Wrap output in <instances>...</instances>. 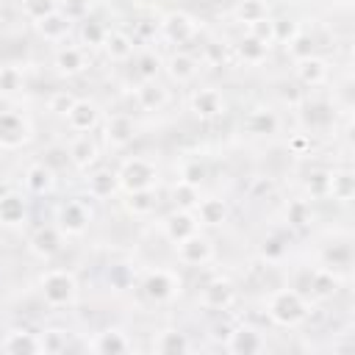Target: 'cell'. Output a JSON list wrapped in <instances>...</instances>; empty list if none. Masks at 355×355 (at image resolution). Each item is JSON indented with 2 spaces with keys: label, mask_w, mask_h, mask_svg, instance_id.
Returning <instances> with one entry per match:
<instances>
[{
  "label": "cell",
  "mask_w": 355,
  "mask_h": 355,
  "mask_svg": "<svg viewBox=\"0 0 355 355\" xmlns=\"http://www.w3.org/2000/svg\"><path fill=\"white\" fill-rule=\"evenodd\" d=\"M92 222V211L83 200H67L61 208H58V230L64 236H80Z\"/></svg>",
  "instance_id": "obj_8"
},
{
  "label": "cell",
  "mask_w": 355,
  "mask_h": 355,
  "mask_svg": "<svg viewBox=\"0 0 355 355\" xmlns=\"http://www.w3.org/2000/svg\"><path fill=\"white\" fill-rule=\"evenodd\" d=\"M158 205V194H155V186L153 189H139V191H128V202L125 208L133 214V216H147L153 214Z\"/></svg>",
  "instance_id": "obj_28"
},
{
  "label": "cell",
  "mask_w": 355,
  "mask_h": 355,
  "mask_svg": "<svg viewBox=\"0 0 355 355\" xmlns=\"http://www.w3.org/2000/svg\"><path fill=\"white\" fill-rule=\"evenodd\" d=\"M247 130L255 133V136H266V133H275L277 130V116L266 108H255L250 116H247Z\"/></svg>",
  "instance_id": "obj_31"
},
{
  "label": "cell",
  "mask_w": 355,
  "mask_h": 355,
  "mask_svg": "<svg viewBox=\"0 0 355 355\" xmlns=\"http://www.w3.org/2000/svg\"><path fill=\"white\" fill-rule=\"evenodd\" d=\"M103 50L108 53L111 61H128L133 55V39L122 31H108L105 42H103Z\"/></svg>",
  "instance_id": "obj_25"
},
{
  "label": "cell",
  "mask_w": 355,
  "mask_h": 355,
  "mask_svg": "<svg viewBox=\"0 0 355 355\" xmlns=\"http://www.w3.org/2000/svg\"><path fill=\"white\" fill-rule=\"evenodd\" d=\"M141 291L153 302H169L180 294V277H178V272L164 269V266L147 269L141 277Z\"/></svg>",
  "instance_id": "obj_4"
},
{
  "label": "cell",
  "mask_w": 355,
  "mask_h": 355,
  "mask_svg": "<svg viewBox=\"0 0 355 355\" xmlns=\"http://www.w3.org/2000/svg\"><path fill=\"white\" fill-rule=\"evenodd\" d=\"M3 349L11 352V355H31V352H44L42 347V338L36 333H28V330H11L6 338H3Z\"/></svg>",
  "instance_id": "obj_23"
},
{
  "label": "cell",
  "mask_w": 355,
  "mask_h": 355,
  "mask_svg": "<svg viewBox=\"0 0 355 355\" xmlns=\"http://www.w3.org/2000/svg\"><path fill=\"white\" fill-rule=\"evenodd\" d=\"M200 302L211 311H225L233 302V286L227 280H211L208 286H202Z\"/></svg>",
  "instance_id": "obj_21"
},
{
  "label": "cell",
  "mask_w": 355,
  "mask_h": 355,
  "mask_svg": "<svg viewBox=\"0 0 355 355\" xmlns=\"http://www.w3.org/2000/svg\"><path fill=\"white\" fill-rule=\"evenodd\" d=\"M22 89V69L8 64V67H0V94H14Z\"/></svg>",
  "instance_id": "obj_37"
},
{
  "label": "cell",
  "mask_w": 355,
  "mask_h": 355,
  "mask_svg": "<svg viewBox=\"0 0 355 355\" xmlns=\"http://www.w3.org/2000/svg\"><path fill=\"white\" fill-rule=\"evenodd\" d=\"M194 214H197V219L202 225H211L214 227V225H222L227 219V205L222 200H216V197H208V200H200L197 202Z\"/></svg>",
  "instance_id": "obj_29"
},
{
  "label": "cell",
  "mask_w": 355,
  "mask_h": 355,
  "mask_svg": "<svg viewBox=\"0 0 355 355\" xmlns=\"http://www.w3.org/2000/svg\"><path fill=\"white\" fill-rule=\"evenodd\" d=\"M105 33H108V28L103 25V22H97V19H80V42L86 44V47H103V42H105Z\"/></svg>",
  "instance_id": "obj_32"
},
{
  "label": "cell",
  "mask_w": 355,
  "mask_h": 355,
  "mask_svg": "<svg viewBox=\"0 0 355 355\" xmlns=\"http://www.w3.org/2000/svg\"><path fill=\"white\" fill-rule=\"evenodd\" d=\"M72 103H75V97H72V94H67V92H55V94L50 97L47 108H50L53 114H58V116H67V111L72 108Z\"/></svg>",
  "instance_id": "obj_43"
},
{
  "label": "cell",
  "mask_w": 355,
  "mask_h": 355,
  "mask_svg": "<svg viewBox=\"0 0 355 355\" xmlns=\"http://www.w3.org/2000/svg\"><path fill=\"white\" fill-rule=\"evenodd\" d=\"M136 97H139V105L144 111H161L169 103V92L155 80H144V86L136 92Z\"/></svg>",
  "instance_id": "obj_27"
},
{
  "label": "cell",
  "mask_w": 355,
  "mask_h": 355,
  "mask_svg": "<svg viewBox=\"0 0 355 355\" xmlns=\"http://www.w3.org/2000/svg\"><path fill=\"white\" fill-rule=\"evenodd\" d=\"M288 222L291 225H305L308 222V202H302V200L291 202L288 205Z\"/></svg>",
  "instance_id": "obj_44"
},
{
  "label": "cell",
  "mask_w": 355,
  "mask_h": 355,
  "mask_svg": "<svg viewBox=\"0 0 355 355\" xmlns=\"http://www.w3.org/2000/svg\"><path fill=\"white\" fill-rule=\"evenodd\" d=\"M266 313L275 324L280 327H297L305 316H308V305L305 300L300 297V291L294 288H280V291H272L269 294V305H266Z\"/></svg>",
  "instance_id": "obj_2"
},
{
  "label": "cell",
  "mask_w": 355,
  "mask_h": 355,
  "mask_svg": "<svg viewBox=\"0 0 355 355\" xmlns=\"http://www.w3.org/2000/svg\"><path fill=\"white\" fill-rule=\"evenodd\" d=\"M33 28H36V33L44 39V42H50V44H58V42H64L67 36H69V31H72V19L64 14V11H50L47 17H42V19H36L33 22Z\"/></svg>",
  "instance_id": "obj_12"
},
{
  "label": "cell",
  "mask_w": 355,
  "mask_h": 355,
  "mask_svg": "<svg viewBox=\"0 0 355 355\" xmlns=\"http://www.w3.org/2000/svg\"><path fill=\"white\" fill-rule=\"evenodd\" d=\"M158 69H161V58H158L155 53L147 50V53L139 55V61H136V75H139L141 80H155Z\"/></svg>",
  "instance_id": "obj_39"
},
{
  "label": "cell",
  "mask_w": 355,
  "mask_h": 355,
  "mask_svg": "<svg viewBox=\"0 0 355 355\" xmlns=\"http://www.w3.org/2000/svg\"><path fill=\"white\" fill-rule=\"evenodd\" d=\"M236 17H239V22H255V19H261V17H269V8H266V3L263 0H241L239 6H236Z\"/></svg>",
  "instance_id": "obj_36"
},
{
  "label": "cell",
  "mask_w": 355,
  "mask_h": 355,
  "mask_svg": "<svg viewBox=\"0 0 355 355\" xmlns=\"http://www.w3.org/2000/svg\"><path fill=\"white\" fill-rule=\"evenodd\" d=\"M116 178H119V189H125V191L153 189L158 180V166L144 155H133V158H125L119 164Z\"/></svg>",
  "instance_id": "obj_3"
},
{
  "label": "cell",
  "mask_w": 355,
  "mask_h": 355,
  "mask_svg": "<svg viewBox=\"0 0 355 355\" xmlns=\"http://www.w3.org/2000/svg\"><path fill=\"white\" fill-rule=\"evenodd\" d=\"M39 286L50 308H67V305H75L78 300V280L69 269H47L39 277Z\"/></svg>",
  "instance_id": "obj_1"
},
{
  "label": "cell",
  "mask_w": 355,
  "mask_h": 355,
  "mask_svg": "<svg viewBox=\"0 0 355 355\" xmlns=\"http://www.w3.org/2000/svg\"><path fill=\"white\" fill-rule=\"evenodd\" d=\"M19 8H22V14H25L31 22H36V19L47 17L50 11H55L58 3H55V0H22Z\"/></svg>",
  "instance_id": "obj_38"
},
{
  "label": "cell",
  "mask_w": 355,
  "mask_h": 355,
  "mask_svg": "<svg viewBox=\"0 0 355 355\" xmlns=\"http://www.w3.org/2000/svg\"><path fill=\"white\" fill-rule=\"evenodd\" d=\"M166 72H169L172 80H178V83H189V80L197 78V72H200V61H197L191 53L178 50V53H172V55L166 58Z\"/></svg>",
  "instance_id": "obj_19"
},
{
  "label": "cell",
  "mask_w": 355,
  "mask_h": 355,
  "mask_svg": "<svg viewBox=\"0 0 355 355\" xmlns=\"http://www.w3.org/2000/svg\"><path fill=\"white\" fill-rule=\"evenodd\" d=\"M189 105H191L194 116H200V119H216V116H222V114L227 111V100H225V94H222L219 89H214V86L197 89V92L191 94Z\"/></svg>",
  "instance_id": "obj_9"
},
{
  "label": "cell",
  "mask_w": 355,
  "mask_h": 355,
  "mask_svg": "<svg viewBox=\"0 0 355 355\" xmlns=\"http://www.w3.org/2000/svg\"><path fill=\"white\" fill-rule=\"evenodd\" d=\"M33 139V125L19 111H3L0 114V147L3 150H19Z\"/></svg>",
  "instance_id": "obj_5"
},
{
  "label": "cell",
  "mask_w": 355,
  "mask_h": 355,
  "mask_svg": "<svg viewBox=\"0 0 355 355\" xmlns=\"http://www.w3.org/2000/svg\"><path fill=\"white\" fill-rule=\"evenodd\" d=\"M100 116L103 114H100V105L94 100H75L64 119L75 133H89L100 125Z\"/></svg>",
  "instance_id": "obj_11"
},
{
  "label": "cell",
  "mask_w": 355,
  "mask_h": 355,
  "mask_svg": "<svg viewBox=\"0 0 355 355\" xmlns=\"http://www.w3.org/2000/svg\"><path fill=\"white\" fill-rule=\"evenodd\" d=\"M175 255L186 266H202V263H208L214 258V241L205 233L194 230L191 236L175 241Z\"/></svg>",
  "instance_id": "obj_7"
},
{
  "label": "cell",
  "mask_w": 355,
  "mask_h": 355,
  "mask_svg": "<svg viewBox=\"0 0 355 355\" xmlns=\"http://www.w3.org/2000/svg\"><path fill=\"white\" fill-rule=\"evenodd\" d=\"M53 186H55V172L47 164L36 161L25 169V189L31 194H47V191H53Z\"/></svg>",
  "instance_id": "obj_22"
},
{
  "label": "cell",
  "mask_w": 355,
  "mask_h": 355,
  "mask_svg": "<svg viewBox=\"0 0 355 355\" xmlns=\"http://www.w3.org/2000/svg\"><path fill=\"white\" fill-rule=\"evenodd\" d=\"M130 3H136V6H141V8H147V6H153L155 0H130Z\"/></svg>",
  "instance_id": "obj_45"
},
{
  "label": "cell",
  "mask_w": 355,
  "mask_h": 355,
  "mask_svg": "<svg viewBox=\"0 0 355 355\" xmlns=\"http://www.w3.org/2000/svg\"><path fill=\"white\" fill-rule=\"evenodd\" d=\"M67 155H69V164H72L75 169L89 172V169L100 161V147H97V141H94L89 133H78V136L69 141Z\"/></svg>",
  "instance_id": "obj_10"
},
{
  "label": "cell",
  "mask_w": 355,
  "mask_h": 355,
  "mask_svg": "<svg viewBox=\"0 0 355 355\" xmlns=\"http://www.w3.org/2000/svg\"><path fill=\"white\" fill-rule=\"evenodd\" d=\"M197 227H200V219H197V214L189 211V208H180V211H175L172 216L164 219V233H166L169 241H180V239L191 236Z\"/></svg>",
  "instance_id": "obj_18"
},
{
  "label": "cell",
  "mask_w": 355,
  "mask_h": 355,
  "mask_svg": "<svg viewBox=\"0 0 355 355\" xmlns=\"http://www.w3.org/2000/svg\"><path fill=\"white\" fill-rule=\"evenodd\" d=\"M53 64H55V72H58V75L72 78V75H80V72L89 67V58H86V50H83V47L67 44V47H61V50L55 53Z\"/></svg>",
  "instance_id": "obj_16"
},
{
  "label": "cell",
  "mask_w": 355,
  "mask_h": 355,
  "mask_svg": "<svg viewBox=\"0 0 355 355\" xmlns=\"http://www.w3.org/2000/svg\"><path fill=\"white\" fill-rule=\"evenodd\" d=\"M89 349H94V352H100V355H122V352H130V349H133V341L128 338L125 330L108 327V330L97 333V336L89 341Z\"/></svg>",
  "instance_id": "obj_13"
},
{
  "label": "cell",
  "mask_w": 355,
  "mask_h": 355,
  "mask_svg": "<svg viewBox=\"0 0 355 355\" xmlns=\"http://www.w3.org/2000/svg\"><path fill=\"white\" fill-rule=\"evenodd\" d=\"M116 189H119V178H116V172H111V169H97V172H92V175L86 178V191H89L92 200H105V197H111Z\"/></svg>",
  "instance_id": "obj_24"
},
{
  "label": "cell",
  "mask_w": 355,
  "mask_h": 355,
  "mask_svg": "<svg viewBox=\"0 0 355 355\" xmlns=\"http://www.w3.org/2000/svg\"><path fill=\"white\" fill-rule=\"evenodd\" d=\"M297 78H300L305 86H319V83L327 78V64H324L322 58H313V55L297 58Z\"/></svg>",
  "instance_id": "obj_26"
},
{
  "label": "cell",
  "mask_w": 355,
  "mask_h": 355,
  "mask_svg": "<svg viewBox=\"0 0 355 355\" xmlns=\"http://www.w3.org/2000/svg\"><path fill=\"white\" fill-rule=\"evenodd\" d=\"M158 31H161V36H164L169 44H186V42H191V39L197 36L200 22H197L194 17H189L186 11H169V14L161 17Z\"/></svg>",
  "instance_id": "obj_6"
},
{
  "label": "cell",
  "mask_w": 355,
  "mask_h": 355,
  "mask_svg": "<svg viewBox=\"0 0 355 355\" xmlns=\"http://www.w3.org/2000/svg\"><path fill=\"white\" fill-rule=\"evenodd\" d=\"M275 22V42H283V44H288L297 33H300V28H297V22H288V19H272Z\"/></svg>",
  "instance_id": "obj_42"
},
{
  "label": "cell",
  "mask_w": 355,
  "mask_h": 355,
  "mask_svg": "<svg viewBox=\"0 0 355 355\" xmlns=\"http://www.w3.org/2000/svg\"><path fill=\"white\" fill-rule=\"evenodd\" d=\"M28 219V205L22 200V194L17 191H8V194H0V225L6 227H17Z\"/></svg>",
  "instance_id": "obj_20"
},
{
  "label": "cell",
  "mask_w": 355,
  "mask_h": 355,
  "mask_svg": "<svg viewBox=\"0 0 355 355\" xmlns=\"http://www.w3.org/2000/svg\"><path fill=\"white\" fill-rule=\"evenodd\" d=\"M61 239H64V233H61L55 225H44V227H39V230L31 236V252H33L36 258L47 261V258H53V255L61 250Z\"/></svg>",
  "instance_id": "obj_17"
},
{
  "label": "cell",
  "mask_w": 355,
  "mask_h": 355,
  "mask_svg": "<svg viewBox=\"0 0 355 355\" xmlns=\"http://www.w3.org/2000/svg\"><path fill=\"white\" fill-rule=\"evenodd\" d=\"M136 283V272L128 266V263H114L108 269V286L114 291H128L130 286Z\"/></svg>",
  "instance_id": "obj_34"
},
{
  "label": "cell",
  "mask_w": 355,
  "mask_h": 355,
  "mask_svg": "<svg viewBox=\"0 0 355 355\" xmlns=\"http://www.w3.org/2000/svg\"><path fill=\"white\" fill-rule=\"evenodd\" d=\"M327 194H333L336 200L347 202L352 197V175L349 172H338L327 178Z\"/></svg>",
  "instance_id": "obj_35"
},
{
  "label": "cell",
  "mask_w": 355,
  "mask_h": 355,
  "mask_svg": "<svg viewBox=\"0 0 355 355\" xmlns=\"http://www.w3.org/2000/svg\"><path fill=\"white\" fill-rule=\"evenodd\" d=\"M153 349L161 352V355H175V352L191 349V344H189L186 333H180V330H164V333H158V338L153 341Z\"/></svg>",
  "instance_id": "obj_30"
},
{
  "label": "cell",
  "mask_w": 355,
  "mask_h": 355,
  "mask_svg": "<svg viewBox=\"0 0 355 355\" xmlns=\"http://www.w3.org/2000/svg\"><path fill=\"white\" fill-rule=\"evenodd\" d=\"M103 136H105V141L111 144V147H125V144H130L133 141V136H136V125H133V119L128 116V114H114V116H108L105 119V125H103Z\"/></svg>",
  "instance_id": "obj_15"
},
{
  "label": "cell",
  "mask_w": 355,
  "mask_h": 355,
  "mask_svg": "<svg viewBox=\"0 0 355 355\" xmlns=\"http://www.w3.org/2000/svg\"><path fill=\"white\" fill-rule=\"evenodd\" d=\"M247 28H250V36H255L258 42H263V44H272L275 42V22L269 17H261V19L250 22Z\"/></svg>",
  "instance_id": "obj_41"
},
{
  "label": "cell",
  "mask_w": 355,
  "mask_h": 355,
  "mask_svg": "<svg viewBox=\"0 0 355 355\" xmlns=\"http://www.w3.org/2000/svg\"><path fill=\"white\" fill-rule=\"evenodd\" d=\"M266 50H269V44L258 42V39L250 36V33L239 42V55L244 58V64H261V61L266 58Z\"/></svg>",
  "instance_id": "obj_33"
},
{
  "label": "cell",
  "mask_w": 355,
  "mask_h": 355,
  "mask_svg": "<svg viewBox=\"0 0 355 355\" xmlns=\"http://www.w3.org/2000/svg\"><path fill=\"white\" fill-rule=\"evenodd\" d=\"M225 347H227V352H244V355H250V352H261V349L266 347V341H263V336L255 333L250 324H239V327H233V330L227 333Z\"/></svg>",
  "instance_id": "obj_14"
},
{
  "label": "cell",
  "mask_w": 355,
  "mask_h": 355,
  "mask_svg": "<svg viewBox=\"0 0 355 355\" xmlns=\"http://www.w3.org/2000/svg\"><path fill=\"white\" fill-rule=\"evenodd\" d=\"M202 178H205V166H202L197 158H189V161H183V166H180V183L200 189Z\"/></svg>",
  "instance_id": "obj_40"
}]
</instances>
